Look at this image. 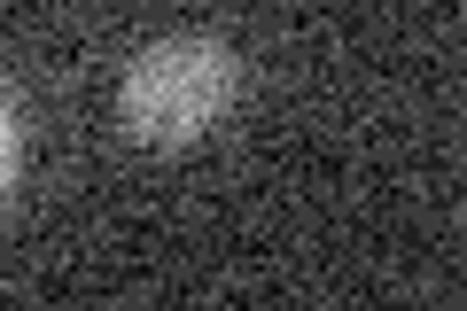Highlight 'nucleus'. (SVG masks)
<instances>
[{"label": "nucleus", "instance_id": "f257e3e1", "mask_svg": "<svg viewBox=\"0 0 467 311\" xmlns=\"http://www.w3.org/2000/svg\"><path fill=\"white\" fill-rule=\"evenodd\" d=\"M234 86H242V63H234L226 39L211 32H171L156 47H140V63L117 86V117L125 132L149 148H187L226 117Z\"/></svg>", "mask_w": 467, "mask_h": 311}, {"label": "nucleus", "instance_id": "f03ea898", "mask_svg": "<svg viewBox=\"0 0 467 311\" xmlns=\"http://www.w3.org/2000/svg\"><path fill=\"white\" fill-rule=\"evenodd\" d=\"M16 180V101H8V86H0V187Z\"/></svg>", "mask_w": 467, "mask_h": 311}]
</instances>
